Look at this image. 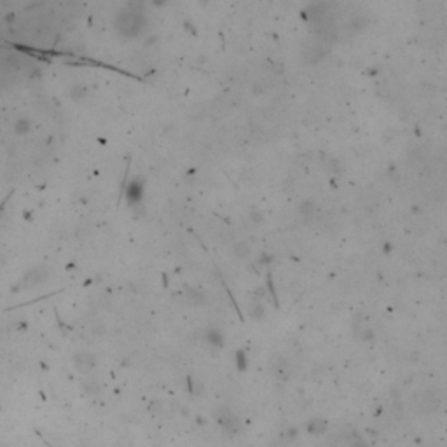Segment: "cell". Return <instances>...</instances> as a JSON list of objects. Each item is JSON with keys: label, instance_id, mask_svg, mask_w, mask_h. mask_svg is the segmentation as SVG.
<instances>
[{"label": "cell", "instance_id": "1", "mask_svg": "<svg viewBox=\"0 0 447 447\" xmlns=\"http://www.w3.org/2000/svg\"><path fill=\"white\" fill-rule=\"evenodd\" d=\"M147 26V12L143 4L129 2L122 9H119L114 18V28L122 39H135L142 35Z\"/></svg>", "mask_w": 447, "mask_h": 447}, {"label": "cell", "instance_id": "2", "mask_svg": "<svg viewBox=\"0 0 447 447\" xmlns=\"http://www.w3.org/2000/svg\"><path fill=\"white\" fill-rule=\"evenodd\" d=\"M124 196H126V201H128L131 206L142 203L143 196H145V182H143V179L135 177V179L129 180L128 185H126Z\"/></svg>", "mask_w": 447, "mask_h": 447}, {"label": "cell", "instance_id": "3", "mask_svg": "<svg viewBox=\"0 0 447 447\" xmlns=\"http://www.w3.org/2000/svg\"><path fill=\"white\" fill-rule=\"evenodd\" d=\"M330 5L329 4H322V2H316V4H309L308 7L304 9V18L308 21H322L327 16V9Z\"/></svg>", "mask_w": 447, "mask_h": 447}, {"label": "cell", "instance_id": "4", "mask_svg": "<svg viewBox=\"0 0 447 447\" xmlns=\"http://www.w3.org/2000/svg\"><path fill=\"white\" fill-rule=\"evenodd\" d=\"M204 339H206V343L213 348H220V346H224V343H226V337H224V334H222L217 327L208 329L206 334H204Z\"/></svg>", "mask_w": 447, "mask_h": 447}, {"label": "cell", "instance_id": "5", "mask_svg": "<svg viewBox=\"0 0 447 447\" xmlns=\"http://www.w3.org/2000/svg\"><path fill=\"white\" fill-rule=\"evenodd\" d=\"M316 213H318V208H316L315 201L306 199V201H302V203L299 204V215H301L304 220H308V222L313 220Z\"/></svg>", "mask_w": 447, "mask_h": 447}, {"label": "cell", "instance_id": "6", "mask_svg": "<svg viewBox=\"0 0 447 447\" xmlns=\"http://www.w3.org/2000/svg\"><path fill=\"white\" fill-rule=\"evenodd\" d=\"M218 423L226 430H236L238 426V418L229 411V409H222L218 414Z\"/></svg>", "mask_w": 447, "mask_h": 447}, {"label": "cell", "instance_id": "7", "mask_svg": "<svg viewBox=\"0 0 447 447\" xmlns=\"http://www.w3.org/2000/svg\"><path fill=\"white\" fill-rule=\"evenodd\" d=\"M185 299L190 306H204L206 304V295L197 288H187L185 290Z\"/></svg>", "mask_w": 447, "mask_h": 447}, {"label": "cell", "instance_id": "8", "mask_svg": "<svg viewBox=\"0 0 447 447\" xmlns=\"http://www.w3.org/2000/svg\"><path fill=\"white\" fill-rule=\"evenodd\" d=\"M248 315H250L254 320H257V322H261V320H264V316H266V306L262 304L259 299H255V301H252L250 304H248Z\"/></svg>", "mask_w": 447, "mask_h": 447}, {"label": "cell", "instance_id": "9", "mask_svg": "<svg viewBox=\"0 0 447 447\" xmlns=\"http://www.w3.org/2000/svg\"><path fill=\"white\" fill-rule=\"evenodd\" d=\"M76 363L77 367L84 368V370H88V368H93L94 363H96V358L93 357L91 353H81L76 357Z\"/></svg>", "mask_w": 447, "mask_h": 447}, {"label": "cell", "instance_id": "10", "mask_svg": "<svg viewBox=\"0 0 447 447\" xmlns=\"http://www.w3.org/2000/svg\"><path fill=\"white\" fill-rule=\"evenodd\" d=\"M250 252H252V247H250V243H248V241H238V243H234V247H233V254H234V257L236 259H245V257H248V255H250Z\"/></svg>", "mask_w": 447, "mask_h": 447}, {"label": "cell", "instance_id": "11", "mask_svg": "<svg viewBox=\"0 0 447 447\" xmlns=\"http://www.w3.org/2000/svg\"><path fill=\"white\" fill-rule=\"evenodd\" d=\"M46 278H47V271L44 268H37V269H33L32 272H30L28 276H26V283H28V285H37V283H42V281H46Z\"/></svg>", "mask_w": 447, "mask_h": 447}, {"label": "cell", "instance_id": "12", "mask_svg": "<svg viewBox=\"0 0 447 447\" xmlns=\"http://www.w3.org/2000/svg\"><path fill=\"white\" fill-rule=\"evenodd\" d=\"M68 94H70L74 100H83V98L88 96V88L83 86V84H74V86L70 88V91H68Z\"/></svg>", "mask_w": 447, "mask_h": 447}, {"label": "cell", "instance_id": "13", "mask_svg": "<svg viewBox=\"0 0 447 447\" xmlns=\"http://www.w3.org/2000/svg\"><path fill=\"white\" fill-rule=\"evenodd\" d=\"M248 220H250L255 227H261L262 224H264V215H262V211L257 210V208H252L250 213H248Z\"/></svg>", "mask_w": 447, "mask_h": 447}, {"label": "cell", "instance_id": "14", "mask_svg": "<svg viewBox=\"0 0 447 447\" xmlns=\"http://www.w3.org/2000/svg\"><path fill=\"white\" fill-rule=\"evenodd\" d=\"M247 355H245V351H238L236 353V367L240 368V370H245L247 368Z\"/></svg>", "mask_w": 447, "mask_h": 447}, {"label": "cell", "instance_id": "15", "mask_svg": "<svg viewBox=\"0 0 447 447\" xmlns=\"http://www.w3.org/2000/svg\"><path fill=\"white\" fill-rule=\"evenodd\" d=\"M16 131L18 133H28L30 131V121H26V119H19L18 122H16Z\"/></svg>", "mask_w": 447, "mask_h": 447}, {"label": "cell", "instance_id": "16", "mask_svg": "<svg viewBox=\"0 0 447 447\" xmlns=\"http://www.w3.org/2000/svg\"><path fill=\"white\" fill-rule=\"evenodd\" d=\"M360 337H361V339H363V341H372V339H374V332H372L370 329H363V330H361V332H360Z\"/></svg>", "mask_w": 447, "mask_h": 447}, {"label": "cell", "instance_id": "17", "mask_svg": "<svg viewBox=\"0 0 447 447\" xmlns=\"http://www.w3.org/2000/svg\"><path fill=\"white\" fill-rule=\"evenodd\" d=\"M383 250H384V254H390V252L393 250V245H391V243H384Z\"/></svg>", "mask_w": 447, "mask_h": 447}]
</instances>
